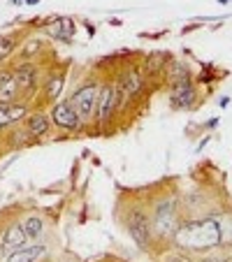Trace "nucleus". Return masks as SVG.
Listing matches in <instances>:
<instances>
[{
    "label": "nucleus",
    "instance_id": "19",
    "mask_svg": "<svg viewBox=\"0 0 232 262\" xmlns=\"http://www.w3.org/2000/svg\"><path fill=\"white\" fill-rule=\"evenodd\" d=\"M170 60L167 54H151L146 60V72L149 74H156V70H163V65Z\"/></svg>",
    "mask_w": 232,
    "mask_h": 262
},
{
    "label": "nucleus",
    "instance_id": "10",
    "mask_svg": "<svg viewBox=\"0 0 232 262\" xmlns=\"http://www.w3.org/2000/svg\"><path fill=\"white\" fill-rule=\"evenodd\" d=\"M19 223H21V230H24L28 244H40V239L45 237V230H47L45 218L37 216V213H30V216H26Z\"/></svg>",
    "mask_w": 232,
    "mask_h": 262
},
{
    "label": "nucleus",
    "instance_id": "12",
    "mask_svg": "<svg viewBox=\"0 0 232 262\" xmlns=\"http://www.w3.org/2000/svg\"><path fill=\"white\" fill-rule=\"evenodd\" d=\"M21 89L14 79V72H0V102H19Z\"/></svg>",
    "mask_w": 232,
    "mask_h": 262
},
{
    "label": "nucleus",
    "instance_id": "13",
    "mask_svg": "<svg viewBox=\"0 0 232 262\" xmlns=\"http://www.w3.org/2000/svg\"><path fill=\"white\" fill-rule=\"evenodd\" d=\"M47 35H51L54 40H72V35H74V24L72 19H68V16H60V19H54L51 24H47Z\"/></svg>",
    "mask_w": 232,
    "mask_h": 262
},
{
    "label": "nucleus",
    "instance_id": "3",
    "mask_svg": "<svg viewBox=\"0 0 232 262\" xmlns=\"http://www.w3.org/2000/svg\"><path fill=\"white\" fill-rule=\"evenodd\" d=\"M51 123L60 130H68V133H77L81 128V119L79 114L74 112V107L70 104V100H63V102H56L54 109H51Z\"/></svg>",
    "mask_w": 232,
    "mask_h": 262
},
{
    "label": "nucleus",
    "instance_id": "2",
    "mask_svg": "<svg viewBox=\"0 0 232 262\" xmlns=\"http://www.w3.org/2000/svg\"><path fill=\"white\" fill-rule=\"evenodd\" d=\"M98 91H100V86L95 84V81H89V84H84L81 89H77V93L70 98V104H72L74 112L79 114L81 123L93 119L95 102H98Z\"/></svg>",
    "mask_w": 232,
    "mask_h": 262
},
{
    "label": "nucleus",
    "instance_id": "14",
    "mask_svg": "<svg viewBox=\"0 0 232 262\" xmlns=\"http://www.w3.org/2000/svg\"><path fill=\"white\" fill-rule=\"evenodd\" d=\"M12 72H14V79H16V84H19V89H21V95H24L26 91L35 89V81H37V68H35V65L24 63V65H19L16 70H12Z\"/></svg>",
    "mask_w": 232,
    "mask_h": 262
},
{
    "label": "nucleus",
    "instance_id": "11",
    "mask_svg": "<svg viewBox=\"0 0 232 262\" xmlns=\"http://www.w3.org/2000/svg\"><path fill=\"white\" fill-rule=\"evenodd\" d=\"M198 98V91L193 86V81H181V84L172 86V104L177 109H188Z\"/></svg>",
    "mask_w": 232,
    "mask_h": 262
},
{
    "label": "nucleus",
    "instance_id": "15",
    "mask_svg": "<svg viewBox=\"0 0 232 262\" xmlns=\"http://www.w3.org/2000/svg\"><path fill=\"white\" fill-rule=\"evenodd\" d=\"M51 130V119L42 112H35L28 116V135L30 137H47Z\"/></svg>",
    "mask_w": 232,
    "mask_h": 262
},
{
    "label": "nucleus",
    "instance_id": "16",
    "mask_svg": "<svg viewBox=\"0 0 232 262\" xmlns=\"http://www.w3.org/2000/svg\"><path fill=\"white\" fill-rule=\"evenodd\" d=\"M119 86H121V91H123V95H128V98L137 95L139 91H142V72H139V70H130V72H125L123 77H121Z\"/></svg>",
    "mask_w": 232,
    "mask_h": 262
},
{
    "label": "nucleus",
    "instance_id": "7",
    "mask_svg": "<svg viewBox=\"0 0 232 262\" xmlns=\"http://www.w3.org/2000/svg\"><path fill=\"white\" fill-rule=\"evenodd\" d=\"M114 109H116V98H114V86L112 84H104L102 89L98 91V102H95V119L98 123H107L109 116L114 114Z\"/></svg>",
    "mask_w": 232,
    "mask_h": 262
},
{
    "label": "nucleus",
    "instance_id": "20",
    "mask_svg": "<svg viewBox=\"0 0 232 262\" xmlns=\"http://www.w3.org/2000/svg\"><path fill=\"white\" fill-rule=\"evenodd\" d=\"M202 262H232V255H230V253H216V255L204 257Z\"/></svg>",
    "mask_w": 232,
    "mask_h": 262
},
{
    "label": "nucleus",
    "instance_id": "9",
    "mask_svg": "<svg viewBox=\"0 0 232 262\" xmlns=\"http://www.w3.org/2000/svg\"><path fill=\"white\" fill-rule=\"evenodd\" d=\"M49 255L45 244H26L24 248H19L16 253L5 257V262H42Z\"/></svg>",
    "mask_w": 232,
    "mask_h": 262
},
{
    "label": "nucleus",
    "instance_id": "1",
    "mask_svg": "<svg viewBox=\"0 0 232 262\" xmlns=\"http://www.w3.org/2000/svg\"><path fill=\"white\" fill-rule=\"evenodd\" d=\"M174 242L177 246H183L188 251H209L221 244V218H202V221L181 223L174 230Z\"/></svg>",
    "mask_w": 232,
    "mask_h": 262
},
{
    "label": "nucleus",
    "instance_id": "6",
    "mask_svg": "<svg viewBox=\"0 0 232 262\" xmlns=\"http://www.w3.org/2000/svg\"><path fill=\"white\" fill-rule=\"evenodd\" d=\"M26 244H28V239H26L24 230H21V223H12L0 237V253H3V257H7L12 253H16L19 248H24Z\"/></svg>",
    "mask_w": 232,
    "mask_h": 262
},
{
    "label": "nucleus",
    "instance_id": "8",
    "mask_svg": "<svg viewBox=\"0 0 232 262\" xmlns=\"http://www.w3.org/2000/svg\"><path fill=\"white\" fill-rule=\"evenodd\" d=\"M28 116V104L26 102H0V130L10 128Z\"/></svg>",
    "mask_w": 232,
    "mask_h": 262
},
{
    "label": "nucleus",
    "instance_id": "5",
    "mask_svg": "<svg viewBox=\"0 0 232 262\" xmlns=\"http://www.w3.org/2000/svg\"><path fill=\"white\" fill-rule=\"evenodd\" d=\"M125 230H128L130 237H133L139 246H146V244L151 242V223H149V218L144 216L139 209H135V211H130L128 216H125Z\"/></svg>",
    "mask_w": 232,
    "mask_h": 262
},
{
    "label": "nucleus",
    "instance_id": "18",
    "mask_svg": "<svg viewBox=\"0 0 232 262\" xmlns=\"http://www.w3.org/2000/svg\"><path fill=\"white\" fill-rule=\"evenodd\" d=\"M14 49H16V37H0V63L3 60H7L12 54H14Z\"/></svg>",
    "mask_w": 232,
    "mask_h": 262
},
{
    "label": "nucleus",
    "instance_id": "4",
    "mask_svg": "<svg viewBox=\"0 0 232 262\" xmlns=\"http://www.w3.org/2000/svg\"><path fill=\"white\" fill-rule=\"evenodd\" d=\"M153 228L158 230L160 234H174V230L179 228L177 204L170 202V200L156 204V211H153Z\"/></svg>",
    "mask_w": 232,
    "mask_h": 262
},
{
    "label": "nucleus",
    "instance_id": "17",
    "mask_svg": "<svg viewBox=\"0 0 232 262\" xmlns=\"http://www.w3.org/2000/svg\"><path fill=\"white\" fill-rule=\"evenodd\" d=\"M63 86H65V74H63V72H51V74H47V86H45L47 100H56V98H58L60 91H63Z\"/></svg>",
    "mask_w": 232,
    "mask_h": 262
},
{
    "label": "nucleus",
    "instance_id": "21",
    "mask_svg": "<svg viewBox=\"0 0 232 262\" xmlns=\"http://www.w3.org/2000/svg\"><path fill=\"white\" fill-rule=\"evenodd\" d=\"M40 0H26V5H37Z\"/></svg>",
    "mask_w": 232,
    "mask_h": 262
}]
</instances>
